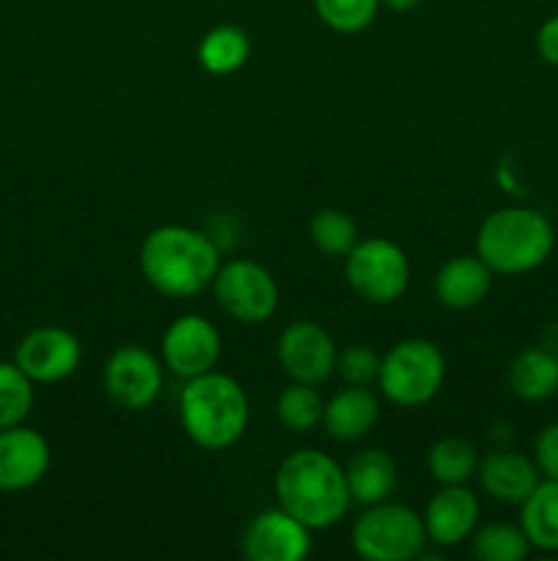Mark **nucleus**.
I'll list each match as a JSON object with an SVG mask.
<instances>
[{"mask_svg":"<svg viewBox=\"0 0 558 561\" xmlns=\"http://www.w3.org/2000/svg\"><path fill=\"white\" fill-rule=\"evenodd\" d=\"M219 266L211 236L189 225H159L140 244L142 277L167 299H191L211 288Z\"/></svg>","mask_w":558,"mask_h":561,"instance_id":"obj_1","label":"nucleus"},{"mask_svg":"<svg viewBox=\"0 0 558 561\" xmlns=\"http://www.w3.org/2000/svg\"><path fill=\"white\" fill-rule=\"evenodd\" d=\"M277 504L306 529H332L350 510L345 469L321 449H295L279 463L274 477Z\"/></svg>","mask_w":558,"mask_h":561,"instance_id":"obj_2","label":"nucleus"},{"mask_svg":"<svg viewBox=\"0 0 558 561\" xmlns=\"http://www.w3.org/2000/svg\"><path fill=\"white\" fill-rule=\"evenodd\" d=\"M178 420L191 444L200 449H228L249 427V398L228 373H202L186 378L178 394Z\"/></svg>","mask_w":558,"mask_h":561,"instance_id":"obj_3","label":"nucleus"},{"mask_svg":"<svg viewBox=\"0 0 558 561\" xmlns=\"http://www.w3.org/2000/svg\"><path fill=\"white\" fill-rule=\"evenodd\" d=\"M556 247V230L542 211L531 206H503L490 211L476 233V255L492 274H525L539 268Z\"/></svg>","mask_w":558,"mask_h":561,"instance_id":"obj_4","label":"nucleus"},{"mask_svg":"<svg viewBox=\"0 0 558 561\" xmlns=\"http://www.w3.org/2000/svg\"><path fill=\"white\" fill-rule=\"evenodd\" d=\"M446 381V359L432 340L408 337L381 356L377 389L399 409L427 405Z\"/></svg>","mask_w":558,"mask_h":561,"instance_id":"obj_5","label":"nucleus"},{"mask_svg":"<svg viewBox=\"0 0 558 561\" xmlns=\"http://www.w3.org/2000/svg\"><path fill=\"white\" fill-rule=\"evenodd\" d=\"M425 518L408 504L381 502L364 507L350 529V546L364 561H410L425 557Z\"/></svg>","mask_w":558,"mask_h":561,"instance_id":"obj_6","label":"nucleus"},{"mask_svg":"<svg viewBox=\"0 0 558 561\" xmlns=\"http://www.w3.org/2000/svg\"><path fill=\"white\" fill-rule=\"evenodd\" d=\"M345 279L367 305H394L408 290V255L388 239L359 241L345 255Z\"/></svg>","mask_w":558,"mask_h":561,"instance_id":"obj_7","label":"nucleus"},{"mask_svg":"<svg viewBox=\"0 0 558 561\" xmlns=\"http://www.w3.org/2000/svg\"><path fill=\"white\" fill-rule=\"evenodd\" d=\"M211 288L219 307L246 327L266 323L279 307V285L274 274L246 257L222 263Z\"/></svg>","mask_w":558,"mask_h":561,"instance_id":"obj_8","label":"nucleus"},{"mask_svg":"<svg viewBox=\"0 0 558 561\" xmlns=\"http://www.w3.org/2000/svg\"><path fill=\"white\" fill-rule=\"evenodd\" d=\"M104 392L126 411H146L164 389V365L142 345H120L104 365Z\"/></svg>","mask_w":558,"mask_h":561,"instance_id":"obj_9","label":"nucleus"},{"mask_svg":"<svg viewBox=\"0 0 558 561\" xmlns=\"http://www.w3.org/2000/svg\"><path fill=\"white\" fill-rule=\"evenodd\" d=\"M222 356L219 329L206 316L186 312L175 318L162 334V365L178 378H195L217 370Z\"/></svg>","mask_w":558,"mask_h":561,"instance_id":"obj_10","label":"nucleus"},{"mask_svg":"<svg viewBox=\"0 0 558 561\" xmlns=\"http://www.w3.org/2000/svg\"><path fill=\"white\" fill-rule=\"evenodd\" d=\"M14 362L33 383H58L80 367L82 343L69 329L38 327L20 340Z\"/></svg>","mask_w":558,"mask_h":561,"instance_id":"obj_11","label":"nucleus"},{"mask_svg":"<svg viewBox=\"0 0 558 561\" xmlns=\"http://www.w3.org/2000/svg\"><path fill=\"white\" fill-rule=\"evenodd\" d=\"M277 356L290 381L323 383L337 367V345L315 321H295L277 340Z\"/></svg>","mask_w":558,"mask_h":561,"instance_id":"obj_12","label":"nucleus"},{"mask_svg":"<svg viewBox=\"0 0 558 561\" xmlns=\"http://www.w3.org/2000/svg\"><path fill=\"white\" fill-rule=\"evenodd\" d=\"M241 548L249 561H304L312 551V529L277 504L246 524Z\"/></svg>","mask_w":558,"mask_h":561,"instance_id":"obj_13","label":"nucleus"},{"mask_svg":"<svg viewBox=\"0 0 558 561\" xmlns=\"http://www.w3.org/2000/svg\"><path fill=\"white\" fill-rule=\"evenodd\" d=\"M49 463L53 453L42 433L25 427V422L0 431V491H31L47 477Z\"/></svg>","mask_w":558,"mask_h":561,"instance_id":"obj_14","label":"nucleus"},{"mask_svg":"<svg viewBox=\"0 0 558 561\" xmlns=\"http://www.w3.org/2000/svg\"><path fill=\"white\" fill-rule=\"evenodd\" d=\"M479 496L468 485H441L421 515L427 540L438 548H454L470 540L479 526Z\"/></svg>","mask_w":558,"mask_h":561,"instance_id":"obj_15","label":"nucleus"},{"mask_svg":"<svg viewBox=\"0 0 558 561\" xmlns=\"http://www.w3.org/2000/svg\"><path fill=\"white\" fill-rule=\"evenodd\" d=\"M476 477L487 496L501 504H514V507H520L542 482L539 466L534 463V458L523 453H509V449H496L481 458Z\"/></svg>","mask_w":558,"mask_h":561,"instance_id":"obj_16","label":"nucleus"},{"mask_svg":"<svg viewBox=\"0 0 558 561\" xmlns=\"http://www.w3.org/2000/svg\"><path fill=\"white\" fill-rule=\"evenodd\" d=\"M381 420V403L370 387H348L339 389L334 398L323 405V422L328 438L339 444H353L370 436Z\"/></svg>","mask_w":558,"mask_h":561,"instance_id":"obj_17","label":"nucleus"},{"mask_svg":"<svg viewBox=\"0 0 558 561\" xmlns=\"http://www.w3.org/2000/svg\"><path fill=\"white\" fill-rule=\"evenodd\" d=\"M492 288V268L479 255H454L432 279L435 299L446 310H470L481 305Z\"/></svg>","mask_w":558,"mask_h":561,"instance_id":"obj_18","label":"nucleus"},{"mask_svg":"<svg viewBox=\"0 0 558 561\" xmlns=\"http://www.w3.org/2000/svg\"><path fill=\"white\" fill-rule=\"evenodd\" d=\"M345 480H348L353 504H361V507L381 504L392 499L397 488V463L392 455L377 447L361 449L345 466Z\"/></svg>","mask_w":558,"mask_h":561,"instance_id":"obj_19","label":"nucleus"},{"mask_svg":"<svg viewBox=\"0 0 558 561\" xmlns=\"http://www.w3.org/2000/svg\"><path fill=\"white\" fill-rule=\"evenodd\" d=\"M509 389L525 403H542L558 392V356L547 348H525L509 365Z\"/></svg>","mask_w":558,"mask_h":561,"instance_id":"obj_20","label":"nucleus"},{"mask_svg":"<svg viewBox=\"0 0 558 561\" xmlns=\"http://www.w3.org/2000/svg\"><path fill=\"white\" fill-rule=\"evenodd\" d=\"M520 529L531 548L558 553V480H542L520 504Z\"/></svg>","mask_w":558,"mask_h":561,"instance_id":"obj_21","label":"nucleus"},{"mask_svg":"<svg viewBox=\"0 0 558 561\" xmlns=\"http://www.w3.org/2000/svg\"><path fill=\"white\" fill-rule=\"evenodd\" d=\"M252 55V42L244 27L239 25H217L200 38L197 44V60L208 75L228 77L246 66Z\"/></svg>","mask_w":558,"mask_h":561,"instance_id":"obj_22","label":"nucleus"},{"mask_svg":"<svg viewBox=\"0 0 558 561\" xmlns=\"http://www.w3.org/2000/svg\"><path fill=\"white\" fill-rule=\"evenodd\" d=\"M479 469V453L468 438L446 436L427 453V471L438 485H465Z\"/></svg>","mask_w":558,"mask_h":561,"instance_id":"obj_23","label":"nucleus"},{"mask_svg":"<svg viewBox=\"0 0 558 561\" xmlns=\"http://www.w3.org/2000/svg\"><path fill=\"white\" fill-rule=\"evenodd\" d=\"M323 405H326V400L317 392L315 383L293 381L279 392L277 420L290 433H310L323 422Z\"/></svg>","mask_w":558,"mask_h":561,"instance_id":"obj_24","label":"nucleus"},{"mask_svg":"<svg viewBox=\"0 0 558 561\" xmlns=\"http://www.w3.org/2000/svg\"><path fill=\"white\" fill-rule=\"evenodd\" d=\"M470 540H474L470 551L481 561H523L531 553V542L525 531L512 524L476 526Z\"/></svg>","mask_w":558,"mask_h":561,"instance_id":"obj_25","label":"nucleus"},{"mask_svg":"<svg viewBox=\"0 0 558 561\" xmlns=\"http://www.w3.org/2000/svg\"><path fill=\"white\" fill-rule=\"evenodd\" d=\"M310 239L323 255L345 257L359 244V228L339 208H321L310 222Z\"/></svg>","mask_w":558,"mask_h":561,"instance_id":"obj_26","label":"nucleus"},{"mask_svg":"<svg viewBox=\"0 0 558 561\" xmlns=\"http://www.w3.org/2000/svg\"><path fill=\"white\" fill-rule=\"evenodd\" d=\"M33 381L16 362H0V431L22 425L33 409Z\"/></svg>","mask_w":558,"mask_h":561,"instance_id":"obj_27","label":"nucleus"},{"mask_svg":"<svg viewBox=\"0 0 558 561\" xmlns=\"http://www.w3.org/2000/svg\"><path fill=\"white\" fill-rule=\"evenodd\" d=\"M312 5L323 25L332 27L334 33L353 36L375 22L381 0H312Z\"/></svg>","mask_w":558,"mask_h":561,"instance_id":"obj_28","label":"nucleus"},{"mask_svg":"<svg viewBox=\"0 0 558 561\" xmlns=\"http://www.w3.org/2000/svg\"><path fill=\"white\" fill-rule=\"evenodd\" d=\"M377 370H381V356L367 345H348L345 351H337V367L348 387H370L377 381Z\"/></svg>","mask_w":558,"mask_h":561,"instance_id":"obj_29","label":"nucleus"},{"mask_svg":"<svg viewBox=\"0 0 558 561\" xmlns=\"http://www.w3.org/2000/svg\"><path fill=\"white\" fill-rule=\"evenodd\" d=\"M534 463L545 480H558V422L542 427L534 442Z\"/></svg>","mask_w":558,"mask_h":561,"instance_id":"obj_30","label":"nucleus"},{"mask_svg":"<svg viewBox=\"0 0 558 561\" xmlns=\"http://www.w3.org/2000/svg\"><path fill=\"white\" fill-rule=\"evenodd\" d=\"M536 53H539V58L545 64L558 69V14L542 22L539 31H536Z\"/></svg>","mask_w":558,"mask_h":561,"instance_id":"obj_31","label":"nucleus"},{"mask_svg":"<svg viewBox=\"0 0 558 561\" xmlns=\"http://www.w3.org/2000/svg\"><path fill=\"white\" fill-rule=\"evenodd\" d=\"M381 5H386L388 11H397V14H408V11L419 9L421 0H381Z\"/></svg>","mask_w":558,"mask_h":561,"instance_id":"obj_32","label":"nucleus"}]
</instances>
